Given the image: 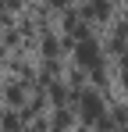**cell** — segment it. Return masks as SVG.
Returning <instances> with one entry per match:
<instances>
[{
    "instance_id": "1",
    "label": "cell",
    "mask_w": 128,
    "mask_h": 132,
    "mask_svg": "<svg viewBox=\"0 0 128 132\" xmlns=\"http://www.w3.org/2000/svg\"><path fill=\"white\" fill-rule=\"evenodd\" d=\"M78 57H82V64H100V50H96V43H82V46H78Z\"/></svg>"
}]
</instances>
